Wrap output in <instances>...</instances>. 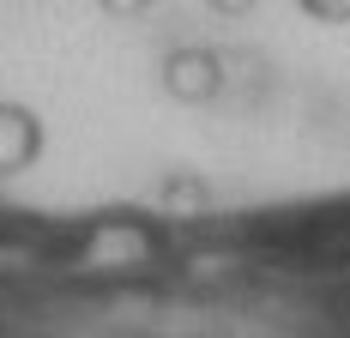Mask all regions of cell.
<instances>
[{
	"label": "cell",
	"mask_w": 350,
	"mask_h": 338,
	"mask_svg": "<svg viewBox=\"0 0 350 338\" xmlns=\"http://www.w3.org/2000/svg\"><path fill=\"white\" fill-rule=\"evenodd\" d=\"M109 18H139V12H151V0H97Z\"/></svg>",
	"instance_id": "cell-1"
}]
</instances>
